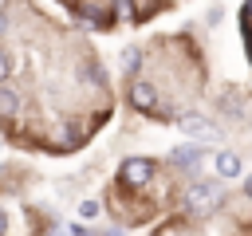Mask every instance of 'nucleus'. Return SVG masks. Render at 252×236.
<instances>
[{"instance_id": "1", "label": "nucleus", "mask_w": 252, "mask_h": 236, "mask_svg": "<svg viewBox=\"0 0 252 236\" xmlns=\"http://www.w3.org/2000/svg\"><path fill=\"white\" fill-rule=\"evenodd\" d=\"M217 205H220V189H217L213 181H201V185H193V189L185 193V208L197 212V216H201V212H213Z\"/></svg>"}, {"instance_id": "2", "label": "nucleus", "mask_w": 252, "mask_h": 236, "mask_svg": "<svg viewBox=\"0 0 252 236\" xmlns=\"http://www.w3.org/2000/svg\"><path fill=\"white\" fill-rule=\"evenodd\" d=\"M118 177H122V185H130V189H142V185L154 177V161H150V157H130V161H122Z\"/></svg>"}, {"instance_id": "3", "label": "nucleus", "mask_w": 252, "mask_h": 236, "mask_svg": "<svg viewBox=\"0 0 252 236\" xmlns=\"http://www.w3.org/2000/svg\"><path fill=\"white\" fill-rule=\"evenodd\" d=\"M189 138H201V142H217L220 138V130L209 122V118H201V114H181V122H177Z\"/></svg>"}, {"instance_id": "4", "label": "nucleus", "mask_w": 252, "mask_h": 236, "mask_svg": "<svg viewBox=\"0 0 252 236\" xmlns=\"http://www.w3.org/2000/svg\"><path fill=\"white\" fill-rule=\"evenodd\" d=\"M79 16L91 20L94 28H106V24L114 20V8H106V4H79Z\"/></svg>"}, {"instance_id": "5", "label": "nucleus", "mask_w": 252, "mask_h": 236, "mask_svg": "<svg viewBox=\"0 0 252 236\" xmlns=\"http://www.w3.org/2000/svg\"><path fill=\"white\" fill-rule=\"evenodd\" d=\"M130 102H134L138 110H154V106H158V94H154L150 83H134V87H130Z\"/></svg>"}, {"instance_id": "6", "label": "nucleus", "mask_w": 252, "mask_h": 236, "mask_svg": "<svg viewBox=\"0 0 252 236\" xmlns=\"http://www.w3.org/2000/svg\"><path fill=\"white\" fill-rule=\"evenodd\" d=\"M217 173H220V177H236V173H240V157H236L232 149H220V153H217Z\"/></svg>"}, {"instance_id": "7", "label": "nucleus", "mask_w": 252, "mask_h": 236, "mask_svg": "<svg viewBox=\"0 0 252 236\" xmlns=\"http://www.w3.org/2000/svg\"><path fill=\"white\" fill-rule=\"evenodd\" d=\"M197 157H201V149L197 146H181V149H173V165H181V169H189V165H197Z\"/></svg>"}, {"instance_id": "8", "label": "nucleus", "mask_w": 252, "mask_h": 236, "mask_svg": "<svg viewBox=\"0 0 252 236\" xmlns=\"http://www.w3.org/2000/svg\"><path fill=\"white\" fill-rule=\"evenodd\" d=\"M20 114V94L16 90H0V118H16Z\"/></svg>"}, {"instance_id": "9", "label": "nucleus", "mask_w": 252, "mask_h": 236, "mask_svg": "<svg viewBox=\"0 0 252 236\" xmlns=\"http://www.w3.org/2000/svg\"><path fill=\"white\" fill-rule=\"evenodd\" d=\"M51 236H83V228H79V224H63V228H55Z\"/></svg>"}, {"instance_id": "10", "label": "nucleus", "mask_w": 252, "mask_h": 236, "mask_svg": "<svg viewBox=\"0 0 252 236\" xmlns=\"http://www.w3.org/2000/svg\"><path fill=\"white\" fill-rule=\"evenodd\" d=\"M79 212H83V216H94V212H98V205H94V201H83V205H79Z\"/></svg>"}, {"instance_id": "11", "label": "nucleus", "mask_w": 252, "mask_h": 236, "mask_svg": "<svg viewBox=\"0 0 252 236\" xmlns=\"http://www.w3.org/2000/svg\"><path fill=\"white\" fill-rule=\"evenodd\" d=\"M8 71H12V63H8V55H4V51H0V83H4V79H8Z\"/></svg>"}, {"instance_id": "12", "label": "nucleus", "mask_w": 252, "mask_h": 236, "mask_svg": "<svg viewBox=\"0 0 252 236\" xmlns=\"http://www.w3.org/2000/svg\"><path fill=\"white\" fill-rule=\"evenodd\" d=\"M4 232H8V220H4V212H0V236H4Z\"/></svg>"}, {"instance_id": "13", "label": "nucleus", "mask_w": 252, "mask_h": 236, "mask_svg": "<svg viewBox=\"0 0 252 236\" xmlns=\"http://www.w3.org/2000/svg\"><path fill=\"white\" fill-rule=\"evenodd\" d=\"M244 193H248V197H252V177H248V185H244Z\"/></svg>"}, {"instance_id": "14", "label": "nucleus", "mask_w": 252, "mask_h": 236, "mask_svg": "<svg viewBox=\"0 0 252 236\" xmlns=\"http://www.w3.org/2000/svg\"><path fill=\"white\" fill-rule=\"evenodd\" d=\"M0 31H4V12H0Z\"/></svg>"}]
</instances>
